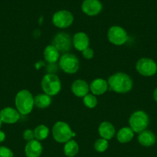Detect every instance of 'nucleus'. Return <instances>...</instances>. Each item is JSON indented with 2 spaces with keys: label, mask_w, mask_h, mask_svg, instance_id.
Listing matches in <instances>:
<instances>
[{
  "label": "nucleus",
  "mask_w": 157,
  "mask_h": 157,
  "mask_svg": "<svg viewBox=\"0 0 157 157\" xmlns=\"http://www.w3.org/2000/svg\"><path fill=\"white\" fill-rule=\"evenodd\" d=\"M49 128L45 125H38L34 130V136H35V140L38 141L46 140L49 136Z\"/></svg>",
  "instance_id": "23"
},
{
  "label": "nucleus",
  "mask_w": 157,
  "mask_h": 157,
  "mask_svg": "<svg viewBox=\"0 0 157 157\" xmlns=\"http://www.w3.org/2000/svg\"><path fill=\"white\" fill-rule=\"evenodd\" d=\"M15 104L18 113L27 115L32 112L34 104V97L28 90H21L17 93L15 98Z\"/></svg>",
  "instance_id": "2"
},
{
  "label": "nucleus",
  "mask_w": 157,
  "mask_h": 157,
  "mask_svg": "<svg viewBox=\"0 0 157 157\" xmlns=\"http://www.w3.org/2000/svg\"><path fill=\"white\" fill-rule=\"evenodd\" d=\"M153 98H154V100H155V102L157 103V87L155 89V90H154V92H153Z\"/></svg>",
  "instance_id": "31"
},
{
  "label": "nucleus",
  "mask_w": 157,
  "mask_h": 157,
  "mask_svg": "<svg viewBox=\"0 0 157 157\" xmlns=\"http://www.w3.org/2000/svg\"><path fill=\"white\" fill-rule=\"evenodd\" d=\"M20 118L18 111L12 107H6L0 111V119L2 123L13 124L18 122Z\"/></svg>",
  "instance_id": "12"
},
{
  "label": "nucleus",
  "mask_w": 157,
  "mask_h": 157,
  "mask_svg": "<svg viewBox=\"0 0 157 157\" xmlns=\"http://www.w3.org/2000/svg\"><path fill=\"white\" fill-rule=\"evenodd\" d=\"M109 89L108 82L102 78H96L91 82L89 90L93 95H102Z\"/></svg>",
  "instance_id": "16"
},
{
  "label": "nucleus",
  "mask_w": 157,
  "mask_h": 157,
  "mask_svg": "<svg viewBox=\"0 0 157 157\" xmlns=\"http://www.w3.org/2000/svg\"><path fill=\"white\" fill-rule=\"evenodd\" d=\"M6 139V134H5L4 132H2V130H0V143L3 142Z\"/></svg>",
  "instance_id": "30"
},
{
  "label": "nucleus",
  "mask_w": 157,
  "mask_h": 157,
  "mask_svg": "<svg viewBox=\"0 0 157 157\" xmlns=\"http://www.w3.org/2000/svg\"><path fill=\"white\" fill-rule=\"evenodd\" d=\"M41 87L44 93L51 97L59 93L62 84L60 79L55 74H46L42 79Z\"/></svg>",
  "instance_id": "4"
},
{
  "label": "nucleus",
  "mask_w": 157,
  "mask_h": 157,
  "mask_svg": "<svg viewBox=\"0 0 157 157\" xmlns=\"http://www.w3.org/2000/svg\"><path fill=\"white\" fill-rule=\"evenodd\" d=\"M57 65L55 63L54 64H49V65L46 66V71H48V74H55L57 71Z\"/></svg>",
  "instance_id": "29"
},
{
  "label": "nucleus",
  "mask_w": 157,
  "mask_h": 157,
  "mask_svg": "<svg viewBox=\"0 0 157 157\" xmlns=\"http://www.w3.org/2000/svg\"><path fill=\"white\" fill-rule=\"evenodd\" d=\"M58 65L65 73L73 75L79 69V61L75 55L66 53L59 58Z\"/></svg>",
  "instance_id": "6"
},
{
  "label": "nucleus",
  "mask_w": 157,
  "mask_h": 157,
  "mask_svg": "<svg viewBox=\"0 0 157 157\" xmlns=\"http://www.w3.org/2000/svg\"><path fill=\"white\" fill-rule=\"evenodd\" d=\"M52 23L59 29H66L72 24L74 21L73 15L69 11L60 10L54 13L52 18Z\"/></svg>",
  "instance_id": "10"
},
{
  "label": "nucleus",
  "mask_w": 157,
  "mask_h": 157,
  "mask_svg": "<svg viewBox=\"0 0 157 157\" xmlns=\"http://www.w3.org/2000/svg\"><path fill=\"white\" fill-rule=\"evenodd\" d=\"M78 150H79V147H78V144L73 140H70L66 142L63 148L64 154L68 157H74L76 156L77 153H78Z\"/></svg>",
  "instance_id": "22"
},
{
  "label": "nucleus",
  "mask_w": 157,
  "mask_h": 157,
  "mask_svg": "<svg viewBox=\"0 0 157 157\" xmlns=\"http://www.w3.org/2000/svg\"><path fill=\"white\" fill-rule=\"evenodd\" d=\"M134 136V132L130 127H125L119 130L117 133L116 138L118 141L121 144H126L130 142Z\"/></svg>",
  "instance_id": "20"
},
{
  "label": "nucleus",
  "mask_w": 157,
  "mask_h": 157,
  "mask_svg": "<svg viewBox=\"0 0 157 157\" xmlns=\"http://www.w3.org/2000/svg\"><path fill=\"white\" fill-rule=\"evenodd\" d=\"M71 90L75 96L78 98H84L89 91V85L84 80H75L71 86Z\"/></svg>",
  "instance_id": "13"
},
{
  "label": "nucleus",
  "mask_w": 157,
  "mask_h": 157,
  "mask_svg": "<svg viewBox=\"0 0 157 157\" xmlns=\"http://www.w3.org/2000/svg\"><path fill=\"white\" fill-rule=\"evenodd\" d=\"M99 133L103 139L109 140L115 136V129L111 123L104 121L102 122L99 127Z\"/></svg>",
  "instance_id": "17"
},
{
  "label": "nucleus",
  "mask_w": 157,
  "mask_h": 157,
  "mask_svg": "<svg viewBox=\"0 0 157 157\" xmlns=\"http://www.w3.org/2000/svg\"><path fill=\"white\" fill-rule=\"evenodd\" d=\"M22 136L24 138L25 140H26L27 142H29L31 140H33L35 136H34V131L32 130H26L22 133Z\"/></svg>",
  "instance_id": "27"
},
{
  "label": "nucleus",
  "mask_w": 157,
  "mask_h": 157,
  "mask_svg": "<svg viewBox=\"0 0 157 157\" xmlns=\"http://www.w3.org/2000/svg\"><path fill=\"white\" fill-rule=\"evenodd\" d=\"M138 142L143 147H150L156 142V136L152 131L146 130L139 133L138 136Z\"/></svg>",
  "instance_id": "18"
},
{
  "label": "nucleus",
  "mask_w": 157,
  "mask_h": 157,
  "mask_svg": "<svg viewBox=\"0 0 157 157\" xmlns=\"http://www.w3.org/2000/svg\"><path fill=\"white\" fill-rule=\"evenodd\" d=\"M25 153L27 157H39L42 153V146L37 140L27 143L25 147Z\"/></svg>",
  "instance_id": "14"
},
{
  "label": "nucleus",
  "mask_w": 157,
  "mask_h": 157,
  "mask_svg": "<svg viewBox=\"0 0 157 157\" xmlns=\"http://www.w3.org/2000/svg\"><path fill=\"white\" fill-rule=\"evenodd\" d=\"M52 104V98L46 94H38L34 98V104L39 109H45Z\"/></svg>",
  "instance_id": "21"
},
{
  "label": "nucleus",
  "mask_w": 157,
  "mask_h": 157,
  "mask_svg": "<svg viewBox=\"0 0 157 157\" xmlns=\"http://www.w3.org/2000/svg\"><path fill=\"white\" fill-rule=\"evenodd\" d=\"M2 121L1 119H0V128L2 127Z\"/></svg>",
  "instance_id": "32"
},
{
  "label": "nucleus",
  "mask_w": 157,
  "mask_h": 157,
  "mask_svg": "<svg viewBox=\"0 0 157 157\" xmlns=\"http://www.w3.org/2000/svg\"><path fill=\"white\" fill-rule=\"evenodd\" d=\"M0 157H13V153L6 147H0Z\"/></svg>",
  "instance_id": "26"
},
{
  "label": "nucleus",
  "mask_w": 157,
  "mask_h": 157,
  "mask_svg": "<svg viewBox=\"0 0 157 157\" xmlns=\"http://www.w3.org/2000/svg\"><path fill=\"white\" fill-rule=\"evenodd\" d=\"M83 58H85L86 59H92L94 57V52L91 48H87L85 49L84 51H83Z\"/></svg>",
  "instance_id": "28"
},
{
  "label": "nucleus",
  "mask_w": 157,
  "mask_h": 157,
  "mask_svg": "<svg viewBox=\"0 0 157 157\" xmlns=\"http://www.w3.org/2000/svg\"><path fill=\"white\" fill-rule=\"evenodd\" d=\"M52 133L54 140L60 144H66L75 136V133L72 131L69 124L63 121H58L54 124Z\"/></svg>",
  "instance_id": "3"
},
{
  "label": "nucleus",
  "mask_w": 157,
  "mask_h": 157,
  "mask_svg": "<svg viewBox=\"0 0 157 157\" xmlns=\"http://www.w3.org/2000/svg\"><path fill=\"white\" fill-rule=\"evenodd\" d=\"M135 67L139 74L145 77L153 76L157 72V64L151 58H140L137 61Z\"/></svg>",
  "instance_id": "7"
},
{
  "label": "nucleus",
  "mask_w": 157,
  "mask_h": 157,
  "mask_svg": "<svg viewBox=\"0 0 157 157\" xmlns=\"http://www.w3.org/2000/svg\"><path fill=\"white\" fill-rule=\"evenodd\" d=\"M43 56L49 64L56 63L60 58L59 52L52 44L46 46L43 52Z\"/></svg>",
  "instance_id": "19"
},
{
  "label": "nucleus",
  "mask_w": 157,
  "mask_h": 157,
  "mask_svg": "<svg viewBox=\"0 0 157 157\" xmlns=\"http://www.w3.org/2000/svg\"><path fill=\"white\" fill-rule=\"evenodd\" d=\"M108 85L109 90L119 94H126L130 91L132 88L133 82L127 74L123 72H118L108 79Z\"/></svg>",
  "instance_id": "1"
},
{
  "label": "nucleus",
  "mask_w": 157,
  "mask_h": 157,
  "mask_svg": "<svg viewBox=\"0 0 157 157\" xmlns=\"http://www.w3.org/2000/svg\"><path fill=\"white\" fill-rule=\"evenodd\" d=\"M107 37L109 41L115 45H123L129 39V36L123 28L120 26H112L108 30Z\"/></svg>",
  "instance_id": "8"
},
{
  "label": "nucleus",
  "mask_w": 157,
  "mask_h": 157,
  "mask_svg": "<svg viewBox=\"0 0 157 157\" xmlns=\"http://www.w3.org/2000/svg\"><path fill=\"white\" fill-rule=\"evenodd\" d=\"M109 147V143L108 140H106L103 139H99L94 144V148H95V151L99 152V153H103L106 151Z\"/></svg>",
  "instance_id": "25"
},
{
  "label": "nucleus",
  "mask_w": 157,
  "mask_h": 157,
  "mask_svg": "<svg viewBox=\"0 0 157 157\" xmlns=\"http://www.w3.org/2000/svg\"><path fill=\"white\" fill-rule=\"evenodd\" d=\"M129 126L134 133H141L146 130L149 124V118L143 110L135 111L129 117Z\"/></svg>",
  "instance_id": "5"
},
{
  "label": "nucleus",
  "mask_w": 157,
  "mask_h": 157,
  "mask_svg": "<svg viewBox=\"0 0 157 157\" xmlns=\"http://www.w3.org/2000/svg\"><path fill=\"white\" fill-rule=\"evenodd\" d=\"M52 45L62 53H68L72 48V39L70 35L66 32H59L54 37Z\"/></svg>",
  "instance_id": "9"
},
{
  "label": "nucleus",
  "mask_w": 157,
  "mask_h": 157,
  "mask_svg": "<svg viewBox=\"0 0 157 157\" xmlns=\"http://www.w3.org/2000/svg\"><path fill=\"white\" fill-rule=\"evenodd\" d=\"M83 104L88 108L92 109L96 107L97 104H98V101H97V98H95V95L88 94L87 95H86L83 98Z\"/></svg>",
  "instance_id": "24"
},
{
  "label": "nucleus",
  "mask_w": 157,
  "mask_h": 157,
  "mask_svg": "<svg viewBox=\"0 0 157 157\" xmlns=\"http://www.w3.org/2000/svg\"><path fill=\"white\" fill-rule=\"evenodd\" d=\"M72 44L76 50L83 52L89 48V38L84 32H77L74 35L72 38Z\"/></svg>",
  "instance_id": "15"
},
{
  "label": "nucleus",
  "mask_w": 157,
  "mask_h": 157,
  "mask_svg": "<svg viewBox=\"0 0 157 157\" xmlns=\"http://www.w3.org/2000/svg\"><path fill=\"white\" fill-rule=\"evenodd\" d=\"M103 9V4L99 0H84L82 3V11L89 16H95Z\"/></svg>",
  "instance_id": "11"
}]
</instances>
